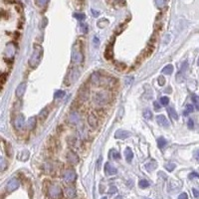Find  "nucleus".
Instances as JSON below:
<instances>
[{
	"label": "nucleus",
	"mask_w": 199,
	"mask_h": 199,
	"mask_svg": "<svg viewBox=\"0 0 199 199\" xmlns=\"http://www.w3.org/2000/svg\"><path fill=\"white\" fill-rule=\"evenodd\" d=\"M111 100V96L109 92H98L93 97V102L96 106L103 107L109 103Z\"/></svg>",
	"instance_id": "f257e3e1"
},
{
	"label": "nucleus",
	"mask_w": 199,
	"mask_h": 199,
	"mask_svg": "<svg viewBox=\"0 0 199 199\" xmlns=\"http://www.w3.org/2000/svg\"><path fill=\"white\" fill-rule=\"evenodd\" d=\"M42 55H43V48L40 45H34L33 53H32V56L29 60V65L32 68H37L40 62H41Z\"/></svg>",
	"instance_id": "f03ea898"
},
{
	"label": "nucleus",
	"mask_w": 199,
	"mask_h": 199,
	"mask_svg": "<svg viewBox=\"0 0 199 199\" xmlns=\"http://www.w3.org/2000/svg\"><path fill=\"white\" fill-rule=\"evenodd\" d=\"M62 195V189L56 183H51L48 187V196L50 199H59Z\"/></svg>",
	"instance_id": "7ed1b4c3"
},
{
	"label": "nucleus",
	"mask_w": 199,
	"mask_h": 199,
	"mask_svg": "<svg viewBox=\"0 0 199 199\" xmlns=\"http://www.w3.org/2000/svg\"><path fill=\"white\" fill-rule=\"evenodd\" d=\"M79 77H80V71L77 69V68H72V69L69 71V73H68L67 78H66L67 85L69 86V85H71V84H74L75 82H77Z\"/></svg>",
	"instance_id": "20e7f679"
},
{
	"label": "nucleus",
	"mask_w": 199,
	"mask_h": 199,
	"mask_svg": "<svg viewBox=\"0 0 199 199\" xmlns=\"http://www.w3.org/2000/svg\"><path fill=\"white\" fill-rule=\"evenodd\" d=\"M76 178H77V174L76 172L73 170V169H67L64 171L63 173V179L64 181L66 183H72L76 180Z\"/></svg>",
	"instance_id": "39448f33"
},
{
	"label": "nucleus",
	"mask_w": 199,
	"mask_h": 199,
	"mask_svg": "<svg viewBox=\"0 0 199 199\" xmlns=\"http://www.w3.org/2000/svg\"><path fill=\"white\" fill-rule=\"evenodd\" d=\"M20 186V182L17 178H12L6 184V190L8 192H13Z\"/></svg>",
	"instance_id": "423d86ee"
},
{
	"label": "nucleus",
	"mask_w": 199,
	"mask_h": 199,
	"mask_svg": "<svg viewBox=\"0 0 199 199\" xmlns=\"http://www.w3.org/2000/svg\"><path fill=\"white\" fill-rule=\"evenodd\" d=\"M83 53L80 50L74 49L73 52H72V62L74 64H80L83 61Z\"/></svg>",
	"instance_id": "0eeeda50"
},
{
	"label": "nucleus",
	"mask_w": 199,
	"mask_h": 199,
	"mask_svg": "<svg viewBox=\"0 0 199 199\" xmlns=\"http://www.w3.org/2000/svg\"><path fill=\"white\" fill-rule=\"evenodd\" d=\"M67 159H68V161L71 163V164H78L79 161H80V158L78 156V154L76 153V152H74L73 150L68 151Z\"/></svg>",
	"instance_id": "6e6552de"
},
{
	"label": "nucleus",
	"mask_w": 199,
	"mask_h": 199,
	"mask_svg": "<svg viewBox=\"0 0 199 199\" xmlns=\"http://www.w3.org/2000/svg\"><path fill=\"white\" fill-rule=\"evenodd\" d=\"M130 137V133L127 130H118L115 131V137L118 138V139H126Z\"/></svg>",
	"instance_id": "1a4fd4ad"
},
{
	"label": "nucleus",
	"mask_w": 199,
	"mask_h": 199,
	"mask_svg": "<svg viewBox=\"0 0 199 199\" xmlns=\"http://www.w3.org/2000/svg\"><path fill=\"white\" fill-rule=\"evenodd\" d=\"M102 79H103V77L100 75V73H98V72H95V73H93L91 76V82L93 85L100 86L102 83Z\"/></svg>",
	"instance_id": "9d476101"
},
{
	"label": "nucleus",
	"mask_w": 199,
	"mask_h": 199,
	"mask_svg": "<svg viewBox=\"0 0 199 199\" xmlns=\"http://www.w3.org/2000/svg\"><path fill=\"white\" fill-rule=\"evenodd\" d=\"M24 125H25V117L24 115H19L15 119V127L17 130H21L23 129Z\"/></svg>",
	"instance_id": "9b49d317"
},
{
	"label": "nucleus",
	"mask_w": 199,
	"mask_h": 199,
	"mask_svg": "<svg viewBox=\"0 0 199 199\" xmlns=\"http://www.w3.org/2000/svg\"><path fill=\"white\" fill-rule=\"evenodd\" d=\"M65 195L67 198L69 199H74L76 196H77V191H76L75 187L73 186H69L65 189Z\"/></svg>",
	"instance_id": "f8f14e48"
},
{
	"label": "nucleus",
	"mask_w": 199,
	"mask_h": 199,
	"mask_svg": "<svg viewBox=\"0 0 199 199\" xmlns=\"http://www.w3.org/2000/svg\"><path fill=\"white\" fill-rule=\"evenodd\" d=\"M156 122L160 126H163V127H168L169 126V122L167 121V118L163 115H157Z\"/></svg>",
	"instance_id": "ddd939ff"
},
{
	"label": "nucleus",
	"mask_w": 199,
	"mask_h": 199,
	"mask_svg": "<svg viewBox=\"0 0 199 199\" xmlns=\"http://www.w3.org/2000/svg\"><path fill=\"white\" fill-rule=\"evenodd\" d=\"M25 91H26V83H21L17 88H16V91H15L16 97L22 98L24 93H25Z\"/></svg>",
	"instance_id": "4468645a"
},
{
	"label": "nucleus",
	"mask_w": 199,
	"mask_h": 199,
	"mask_svg": "<svg viewBox=\"0 0 199 199\" xmlns=\"http://www.w3.org/2000/svg\"><path fill=\"white\" fill-rule=\"evenodd\" d=\"M105 172L107 175H115L118 173V169L115 166L110 164L109 162H107L105 164Z\"/></svg>",
	"instance_id": "2eb2a0df"
},
{
	"label": "nucleus",
	"mask_w": 199,
	"mask_h": 199,
	"mask_svg": "<svg viewBox=\"0 0 199 199\" xmlns=\"http://www.w3.org/2000/svg\"><path fill=\"white\" fill-rule=\"evenodd\" d=\"M88 122H89V126L92 129H96V127L98 126V119L94 113L90 114L89 118H88Z\"/></svg>",
	"instance_id": "dca6fc26"
},
{
	"label": "nucleus",
	"mask_w": 199,
	"mask_h": 199,
	"mask_svg": "<svg viewBox=\"0 0 199 199\" xmlns=\"http://www.w3.org/2000/svg\"><path fill=\"white\" fill-rule=\"evenodd\" d=\"M69 122L71 123H73V125H77V123L80 122V115H79V114L76 113V111L72 113L69 115Z\"/></svg>",
	"instance_id": "f3484780"
},
{
	"label": "nucleus",
	"mask_w": 199,
	"mask_h": 199,
	"mask_svg": "<svg viewBox=\"0 0 199 199\" xmlns=\"http://www.w3.org/2000/svg\"><path fill=\"white\" fill-rule=\"evenodd\" d=\"M29 156H30L29 151H28L27 149H24V150H22L21 152L18 154L17 158L19 159V160H21V161H26L27 159L29 158Z\"/></svg>",
	"instance_id": "a211bd4d"
},
{
	"label": "nucleus",
	"mask_w": 199,
	"mask_h": 199,
	"mask_svg": "<svg viewBox=\"0 0 199 199\" xmlns=\"http://www.w3.org/2000/svg\"><path fill=\"white\" fill-rule=\"evenodd\" d=\"M36 122H37V119H36L35 117L29 118V119H28V122H27V127H28V129H29L30 130H34L35 126H36Z\"/></svg>",
	"instance_id": "6ab92c4d"
},
{
	"label": "nucleus",
	"mask_w": 199,
	"mask_h": 199,
	"mask_svg": "<svg viewBox=\"0 0 199 199\" xmlns=\"http://www.w3.org/2000/svg\"><path fill=\"white\" fill-rule=\"evenodd\" d=\"M125 154H126V161L127 162H130L131 160H133V150L130 148V147H126V149L125 151Z\"/></svg>",
	"instance_id": "aec40b11"
},
{
	"label": "nucleus",
	"mask_w": 199,
	"mask_h": 199,
	"mask_svg": "<svg viewBox=\"0 0 199 199\" xmlns=\"http://www.w3.org/2000/svg\"><path fill=\"white\" fill-rule=\"evenodd\" d=\"M145 167H146V169L148 170V171H152V170H154L157 167V163H156V161L151 160L148 163H146Z\"/></svg>",
	"instance_id": "412c9836"
},
{
	"label": "nucleus",
	"mask_w": 199,
	"mask_h": 199,
	"mask_svg": "<svg viewBox=\"0 0 199 199\" xmlns=\"http://www.w3.org/2000/svg\"><path fill=\"white\" fill-rule=\"evenodd\" d=\"M48 115H49V111H48V110L47 109H43L41 111H40V114H39L40 121H41V122L45 121V119L47 118V117H48Z\"/></svg>",
	"instance_id": "4be33fe9"
},
{
	"label": "nucleus",
	"mask_w": 199,
	"mask_h": 199,
	"mask_svg": "<svg viewBox=\"0 0 199 199\" xmlns=\"http://www.w3.org/2000/svg\"><path fill=\"white\" fill-rule=\"evenodd\" d=\"M167 113H168L170 117L172 118L173 119H175V121H177V119H178V115H177L176 111H175V110L173 109V107H168V109H167Z\"/></svg>",
	"instance_id": "5701e85b"
},
{
	"label": "nucleus",
	"mask_w": 199,
	"mask_h": 199,
	"mask_svg": "<svg viewBox=\"0 0 199 199\" xmlns=\"http://www.w3.org/2000/svg\"><path fill=\"white\" fill-rule=\"evenodd\" d=\"M172 72H173V66L170 65V64H169V65L165 66L162 69V73L165 74V75H171V74H172Z\"/></svg>",
	"instance_id": "b1692460"
},
{
	"label": "nucleus",
	"mask_w": 199,
	"mask_h": 199,
	"mask_svg": "<svg viewBox=\"0 0 199 199\" xmlns=\"http://www.w3.org/2000/svg\"><path fill=\"white\" fill-rule=\"evenodd\" d=\"M166 143H167V141H165V138L164 137H160L158 139H157V145H158V147L159 148H163L165 145H166Z\"/></svg>",
	"instance_id": "393cba45"
},
{
	"label": "nucleus",
	"mask_w": 199,
	"mask_h": 199,
	"mask_svg": "<svg viewBox=\"0 0 199 199\" xmlns=\"http://www.w3.org/2000/svg\"><path fill=\"white\" fill-rule=\"evenodd\" d=\"M155 5H156L159 9H162L166 6V0H155Z\"/></svg>",
	"instance_id": "a878e982"
},
{
	"label": "nucleus",
	"mask_w": 199,
	"mask_h": 199,
	"mask_svg": "<svg viewBox=\"0 0 199 199\" xmlns=\"http://www.w3.org/2000/svg\"><path fill=\"white\" fill-rule=\"evenodd\" d=\"M143 118H145V119H151V118H152V113H151V111L148 110V109L143 111Z\"/></svg>",
	"instance_id": "bb28decb"
},
{
	"label": "nucleus",
	"mask_w": 199,
	"mask_h": 199,
	"mask_svg": "<svg viewBox=\"0 0 199 199\" xmlns=\"http://www.w3.org/2000/svg\"><path fill=\"white\" fill-rule=\"evenodd\" d=\"M138 185H139L141 188H146V187L149 186V182L147 180H145V179H141V180H139Z\"/></svg>",
	"instance_id": "cd10ccee"
},
{
	"label": "nucleus",
	"mask_w": 199,
	"mask_h": 199,
	"mask_svg": "<svg viewBox=\"0 0 199 199\" xmlns=\"http://www.w3.org/2000/svg\"><path fill=\"white\" fill-rule=\"evenodd\" d=\"M7 168V162L5 161V159L3 157L0 158V170L1 171H4Z\"/></svg>",
	"instance_id": "c85d7f7f"
},
{
	"label": "nucleus",
	"mask_w": 199,
	"mask_h": 199,
	"mask_svg": "<svg viewBox=\"0 0 199 199\" xmlns=\"http://www.w3.org/2000/svg\"><path fill=\"white\" fill-rule=\"evenodd\" d=\"M110 154H111V156L113 157L114 159H118L119 157H121V154H119V152H118L115 149H111L110 151Z\"/></svg>",
	"instance_id": "c756f323"
},
{
	"label": "nucleus",
	"mask_w": 199,
	"mask_h": 199,
	"mask_svg": "<svg viewBox=\"0 0 199 199\" xmlns=\"http://www.w3.org/2000/svg\"><path fill=\"white\" fill-rule=\"evenodd\" d=\"M105 57L107 58V59H111L113 58V50H111V46L107 48V49L106 50V53H105Z\"/></svg>",
	"instance_id": "7c9ffc66"
},
{
	"label": "nucleus",
	"mask_w": 199,
	"mask_h": 199,
	"mask_svg": "<svg viewBox=\"0 0 199 199\" xmlns=\"http://www.w3.org/2000/svg\"><path fill=\"white\" fill-rule=\"evenodd\" d=\"M3 143L5 145V151H6V153L8 154V156H11L12 155V149H11V145H10V143H7V142H4Z\"/></svg>",
	"instance_id": "2f4dec72"
},
{
	"label": "nucleus",
	"mask_w": 199,
	"mask_h": 199,
	"mask_svg": "<svg viewBox=\"0 0 199 199\" xmlns=\"http://www.w3.org/2000/svg\"><path fill=\"white\" fill-rule=\"evenodd\" d=\"M193 110H194V107L192 105H187L186 106V109H185L184 113H183V114H184V115H188L190 113H192Z\"/></svg>",
	"instance_id": "473e14b6"
},
{
	"label": "nucleus",
	"mask_w": 199,
	"mask_h": 199,
	"mask_svg": "<svg viewBox=\"0 0 199 199\" xmlns=\"http://www.w3.org/2000/svg\"><path fill=\"white\" fill-rule=\"evenodd\" d=\"M74 17L76 19H78L79 21H84L86 19V15L84 13H75L74 14Z\"/></svg>",
	"instance_id": "72a5a7b5"
},
{
	"label": "nucleus",
	"mask_w": 199,
	"mask_h": 199,
	"mask_svg": "<svg viewBox=\"0 0 199 199\" xmlns=\"http://www.w3.org/2000/svg\"><path fill=\"white\" fill-rule=\"evenodd\" d=\"M48 2H49V0H36V4L39 6V7H44L46 6Z\"/></svg>",
	"instance_id": "f704fd0d"
},
{
	"label": "nucleus",
	"mask_w": 199,
	"mask_h": 199,
	"mask_svg": "<svg viewBox=\"0 0 199 199\" xmlns=\"http://www.w3.org/2000/svg\"><path fill=\"white\" fill-rule=\"evenodd\" d=\"M66 95V93L64 91H62V90H59V91H57L55 93V98L56 99H60V98H63L64 96Z\"/></svg>",
	"instance_id": "c9c22d12"
},
{
	"label": "nucleus",
	"mask_w": 199,
	"mask_h": 199,
	"mask_svg": "<svg viewBox=\"0 0 199 199\" xmlns=\"http://www.w3.org/2000/svg\"><path fill=\"white\" fill-rule=\"evenodd\" d=\"M160 103L162 106H167L169 103V99L167 97H161L160 98Z\"/></svg>",
	"instance_id": "e433bc0d"
},
{
	"label": "nucleus",
	"mask_w": 199,
	"mask_h": 199,
	"mask_svg": "<svg viewBox=\"0 0 199 199\" xmlns=\"http://www.w3.org/2000/svg\"><path fill=\"white\" fill-rule=\"evenodd\" d=\"M7 77H8V74L7 73H3L1 75V77H0V83H1V85H4L7 80Z\"/></svg>",
	"instance_id": "4c0bfd02"
},
{
	"label": "nucleus",
	"mask_w": 199,
	"mask_h": 199,
	"mask_svg": "<svg viewBox=\"0 0 199 199\" xmlns=\"http://www.w3.org/2000/svg\"><path fill=\"white\" fill-rule=\"evenodd\" d=\"M158 84L159 86H164L165 85V78L163 77V76H159L158 77Z\"/></svg>",
	"instance_id": "58836bf2"
},
{
	"label": "nucleus",
	"mask_w": 199,
	"mask_h": 199,
	"mask_svg": "<svg viewBox=\"0 0 199 199\" xmlns=\"http://www.w3.org/2000/svg\"><path fill=\"white\" fill-rule=\"evenodd\" d=\"M192 100H193V102L195 103V106H196V109L199 111V98L196 97L195 95L192 96Z\"/></svg>",
	"instance_id": "ea45409f"
},
{
	"label": "nucleus",
	"mask_w": 199,
	"mask_h": 199,
	"mask_svg": "<svg viewBox=\"0 0 199 199\" xmlns=\"http://www.w3.org/2000/svg\"><path fill=\"white\" fill-rule=\"evenodd\" d=\"M165 168L168 171H172L175 168V164H174V163H168V164L165 165Z\"/></svg>",
	"instance_id": "a19ab883"
},
{
	"label": "nucleus",
	"mask_w": 199,
	"mask_h": 199,
	"mask_svg": "<svg viewBox=\"0 0 199 199\" xmlns=\"http://www.w3.org/2000/svg\"><path fill=\"white\" fill-rule=\"evenodd\" d=\"M81 28H82V32H83V33H87L88 30H89V28H88V26L85 25V24H81Z\"/></svg>",
	"instance_id": "79ce46f5"
},
{
	"label": "nucleus",
	"mask_w": 199,
	"mask_h": 199,
	"mask_svg": "<svg viewBox=\"0 0 199 199\" xmlns=\"http://www.w3.org/2000/svg\"><path fill=\"white\" fill-rule=\"evenodd\" d=\"M118 191V189H117V187L115 186H111V188H110V190H109V193L110 194H114V193H115Z\"/></svg>",
	"instance_id": "37998d69"
},
{
	"label": "nucleus",
	"mask_w": 199,
	"mask_h": 199,
	"mask_svg": "<svg viewBox=\"0 0 199 199\" xmlns=\"http://www.w3.org/2000/svg\"><path fill=\"white\" fill-rule=\"evenodd\" d=\"M187 123H188V129H193V127H194L193 121H192V119H191V118L188 119V122H187Z\"/></svg>",
	"instance_id": "c03bdc74"
},
{
	"label": "nucleus",
	"mask_w": 199,
	"mask_h": 199,
	"mask_svg": "<svg viewBox=\"0 0 199 199\" xmlns=\"http://www.w3.org/2000/svg\"><path fill=\"white\" fill-rule=\"evenodd\" d=\"M178 199H188V196H187V194L185 192H183L178 196Z\"/></svg>",
	"instance_id": "a18cd8bd"
},
{
	"label": "nucleus",
	"mask_w": 199,
	"mask_h": 199,
	"mask_svg": "<svg viewBox=\"0 0 199 199\" xmlns=\"http://www.w3.org/2000/svg\"><path fill=\"white\" fill-rule=\"evenodd\" d=\"M192 192H193L194 197H196V198L199 197V190H197L196 188H193V189H192Z\"/></svg>",
	"instance_id": "49530a36"
},
{
	"label": "nucleus",
	"mask_w": 199,
	"mask_h": 199,
	"mask_svg": "<svg viewBox=\"0 0 199 199\" xmlns=\"http://www.w3.org/2000/svg\"><path fill=\"white\" fill-rule=\"evenodd\" d=\"M153 106H154V110H155V111L160 110V106H159V103H158L157 102H154V103H153Z\"/></svg>",
	"instance_id": "de8ad7c7"
},
{
	"label": "nucleus",
	"mask_w": 199,
	"mask_h": 199,
	"mask_svg": "<svg viewBox=\"0 0 199 199\" xmlns=\"http://www.w3.org/2000/svg\"><path fill=\"white\" fill-rule=\"evenodd\" d=\"M193 177H197V178H199V174L196 173V172H192V173H190V174H189V178H193Z\"/></svg>",
	"instance_id": "09e8293b"
},
{
	"label": "nucleus",
	"mask_w": 199,
	"mask_h": 199,
	"mask_svg": "<svg viewBox=\"0 0 199 199\" xmlns=\"http://www.w3.org/2000/svg\"><path fill=\"white\" fill-rule=\"evenodd\" d=\"M94 43H95V44H97V46H99L100 41H99V39H98L97 37H95V38H94Z\"/></svg>",
	"instance_id": "8fccbe9b"
},
{
	"label": "nucleus",
	"mask_w": 199,
	"mask_h": 199,
	"mask_svg": "<svg viewBox=\"0 0 199 199\" xmlns=\"http://www.w3.org/2000/svg\"><path fill=\"white\" fill-rule=\"evenodd\" d=\"M92 12H93V15H94V16H96V17H98L99 14H100L98 11H95V10H92Z\"/></svg>",
	"instance_id": "3c124183"
},
{
	"label": "nucleus",
	"mask_w": 199,
	"mask_h": 199,
	"mask_svg": "<svg viewBox=\"0 0 199 199\" xmlns=\"http://www.w3.org/2000/svg\"><path fill=\"white\" fill-rule=\"evenodd\" d=\"M101 160H102V157H100L98 160V169H100V166H101Z\"/></svg>",
	"instance_id": "603ef678"
},
{
	"label": "nucleus",
	"mask_w": 199,
	"mask_h": 199,
	"mask_svg": "<svg viewBox=\"0 0 199 199\" xmlns=\"http://www.w3.org/2000/svg\"><path fill=\"white\" fill-rule=\"evenodd\" d=\"M196 158H197L198 160H199V150H198L197 152H196Z\"/></svg>",
	"instance_id": "864d4df0"
},
{
	"label": "nucleus",
	"mask_w": 199,
	"mask_h": 199,
	"mask_svg": "<svg viewBox=\"0 0 199 199\" xmlns=\"http://www.w3.org/2000/svg\"><path fill=\"white\" fill-rule=\"evenodd\" d=\"M197 65L199 66V58H198V61H197Z\"/></svg>",
	"instance_id": "5fc2aeb1"
},
{
	"label": "nucleus",
	"mask_w": 199,
	"mask_h": 199,
	"mask_svg": "<svg viewBox=\"0 0 199 199\" xmlns=\"http://www.w3.org/2000/svg\"><path fill=\"white\" fill-rule=\"evenodd\" d=\"M102 199H107V197H103Z\"/></svg>",
	"instance_id": "6e6d98bb"
}]
</instances>
